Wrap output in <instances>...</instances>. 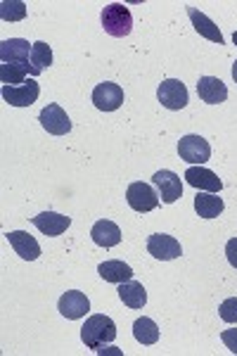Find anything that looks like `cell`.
<instances>
[{
	"label": "cell",
	"mask_w": 237,
	"mask_h": 356,
	"mask_svg": "<svg viewBox=\"0 0 237 356\" xmlns=\"http://www.w3.org/2000/svg\"><path fill=\"white\" fill-rule=\"evenodd\" d=\"M81 340L92 352H100L105 344L117 340V325L114 321L105 314H95L85 321V325L81 328Z\"/></svg>",
	"instance_id": "6da1fadb"
},
{
	"label": "cell",
	"mask_w": 237,
	"mask_h": 356,
	"mask_svg": "<svg viewBox=\"0 0 237 356\" xmlns=\"http://www.w3.org/2000/svg\"><path fill=\"white\" fill-rule=\"evenodd\" d=\"M102 26H105V31L109 33V36H114V38L129 36L131 29H133L131 10L126 8V5H121V3L107 5V8L102 10Z\"/></svg>",
	"instance_id": "7a4b0ae2"
},
{
	"label": "cell",
	"mask_w": 237,
	"mask_h": 356,
	"mask_svg": "<svg viewBox=\"0 0 237 356\" xmlns=\"http://www.w3.org/2000/svg\"><path fill=\"white\" fill-rule=\"evenodd\" d=\"M178 154H181V159H185L188 164L202 166L211 159V145L202 136H195V134L183 136L181 143H178Z\"/></svg>",
	"instance_id": "3957f363"
},
{
	"label": "cell",
	"mask_w": 237,
	"mask_h": 356,
	"mask_svg": "<svg viewBox=\"0 0 237 356\" xmlns=\"http://www.w3.org/2000/svg\"><path fill=\"white\" fill-rule=\"evenodd\" d=\"M126 200H129L131 209L140 211V214H147V211L159 207V195L154 193L152 186H147V183H142V181L131 183L129 191H126Z\"/></svg>",
	"instance_id": "277c9868"
},
{
	"label": "cell",
	"mask_w": 237,
	"mask_h": 356,
	"mask_svg": "<svg viewBox=\"0 0 237 356\" xmlns=\"http://www.w3.org/2000/svg\"><path fill=\"white\" fill-rule=\"evenodd\" d=\"M92 105L100 112H114L124 105V88L119 83L105 81L97 83L95 90H92Z\"/></svg>",
	"instance_id": "5b68a950"
},
{
	"label": "cell",
	"mask_w": 237,
	"mask_h": 356,
	"mask_svg": "<svg viewBox=\"0 0 237 356\" xmlns=\"http://www.w3.org/2000/svg\"><path fill=\"white\" fill-rule=\"evenodd\" d=\"M38 122L48 134H53V136H67L69 131H72V119H69V114L62 110L60 105H55V102H50L48 107L40 110Z\"/></svg>",
	"instance_id": "8992f818"
},
{
	"label": "cell",
	"mask_w": 237,
	"mask_h": 356,
	"mask_svg": "<svg viewBox=\"0 0 237 356\" xmlns=\"http://www.w3.org/2000/svg\"><path fill=\"white\" fill-rule=\"evenodd\" d=\"M40 95V86L28 79L22 86H3V100L13 107H31Z\"/></svg>",
	"instance_id": "52a82bcc"
},
{
	"label": "cell",
	"mask_w": 237,
	"mask_h": 356,
	"mask_svg": "<svg viewBox=\"0 0 237 356\" xmlns=\"http://www.w3.org/2000/svg\"><path fill=\"white\" fill-rule=\"evenodd\" d=\"M157 97L166 110L176 112V110H183V107L188 105V88H185V83L178 81V79H166V81L159 83Z\"/></svg>",
	"instance_id": "ba28073f"
},
{
	"label": "cell",
	"mask_w": 237,
	"mask_h": 356,
	"mask_svg": "<svg viewBox=\"0 0 237 356\" xmlns=\"http://www.w3.org/2000/svg\"><path fill=\"white\" fill-rule=\"evenodd\" d=\"M147 252L154 257V259L171 261V259H178V257L183 254V247L176 238H171V235L154 233L147 238Z\"/></svg>",
	"instance_id": "9c48e42d"
},
{
	"label": "cell",
	"mask_w": 237,
	"mask_h": 356,
	"mask_svg": "<svg viewBox=\"0 0 237 356\" xmlns=\"http://www.w3.org/2000/svg\"><path fill=\"white\" fill-rule=\"evenodd\" d=\"M152 183L157 186V191L161 195V202L173 204L178 197L183 195V181L178 174H173L169 169H161L152 176Z\"/></svg>",
	"instance_id": "30bf717a"
},
{
	"label": "cell",
	"mask_w": 237,
	"mask_h": 356,
	"mask_svg": "<svg viewBox=\"0 0 237 356\" xmlns=\"http://www.w3.org/2000/svg\"><path fill=\"white\" fill-rule=\"evenodd\" d=\"M57 309H60V314L65 316V318L76 321V318H83V316L90 312V302H88V297H85L83 292L69 290V292H65V295L60 297Z\"/></svg>",
	"instance_id": "8fae6325"
},
{
	"label": "cell",
	"mask_w": 237,
	"mask_h": 356,
	"mask_svg": "<svg viewBox=\"0 0 237 356\" xmlns=\"http://www.w3.org/2000/svg\"><path fill=\"white\" fill-rule=\"evenodd\" d=\"M185 181L190 183L197 191H209V193H221L223 191V181L218 178L213 171L204 169V166H190L185 171Z\"/></svg>",
	"instance_id": "7c38bea8"
},
{
	"label": "cell",
	"mask_w": 237,
	"mask_h": 356,
	"mask_svg": "<svg viewBox=\"0 0 237 356\" xmlns=\"http://www.w3.org/2000/svg\"><path fill=\"white\" fill-rule=\"evenodd\" d=\"M31 221H33V226H36L43 235H48V238H57V235H62L69 226H72V219L57 214V211H43V214L33 216Z\"/></svg>",
	"instance_id": "4fadbf2b"
},
{
	"label": "cell",
	"mask_w": 237,
	"mask_h": 356,
	"mask_svg": "<svg viewBox=\"0 0 237 356\" xmlns=\"http://www.w3.org/2000/svg\"><path fill=\"white\" fill-rule=\"evenodd\" d=\"M197 95L206 105H221V102H225V97H228V88H225L221 79L202 76L197 81Z\"/></svg>",
	"instance_id": "5bb4252c"
},
{
	"label": "cell",
	"mask_w": 237,
	"mask_h": 356,
	"mask_svg": "<svg viewBox=\"0 0 237 356\" xmlns=\"http://www.w3.org/2000/svg\"><path fill=\"white\" fill-rule=\"evenodd\" d=\"M5 238H8V243L13 245V250L22 257V259L36 261L38 257H40V245L36 243V238H31L28 233H24V231H10L8 235H5Z\"/></svg>",
	"instance_id": "9a60e30c"
},
{
	"label": "cell",
	"mask_w": 237,
	"mask_h": 356,
	"mask_svg": "<svg viewBox=\"0 0 237 356\" xmlns=\"http://www.w3.org/2000/svg\"><path fill=\"white\" fill-rule=\"evenodd\" d=\"M28 41L24 38H8L0 43V60L3 65H28Z\"/></svg>",
	"instance_id": "2e32d148"
},
{
	"label": "cell",
	"mask_w": 237,
	"mask_h": 356,
	"mask_svg": "<svg viewBox=\"0 0 237 356\" xmlns=\"http://www.w3.org/2000/svg\"><path fill=\"white\" fill-rule=\"evenodd\" d=\"M90 238L97 247L109 250V247H117L121 243V228L114 221L102 219L90 228Z\"/></svg>",
	"instance_id": "e0dca14e"
},
{
	"label": "cell",
	"mask_w": 237,
	"mask_h": 356,
	"mask_svg": "<svg viewBox=\"0 0 237 356\" xmlns=\"http://www.w3.org/2000/svg\"><path fill=\"white\" fill-rule=\"evenodd\" d=\"M188 15H190V19H193L195 31H197L199 36H204L206 41H211V43L223 45V33L218 31V26L213 24L209 17H206L204 13H199L197 8H193V5H188Z\"/></svg>",
	"instance_id": "ac0fdd59"
},
{
	"label": "cell",
	"mask_w": 237,
	"mask_h": 356,
	"mask_svg": "<svg viewBox=\"0 0 237 356\" xmlns=\"http://www.w3.org/2000/svg\"><path fill=\"white\" fill-rule=\"evenodd\" d=\"M97 273L107 280V283H126V280L133 278V268L129 266L126 261H119V259H109V261H102L97 266Z\"/></svg>",
	"instance_id": "d6986e66"
},
{
	"label": "cell",
	"mask_w": 237,
	"mask_h": 356,
	"mask_svg": "<svg viewBox=\"0 0 237 356\" xmlns=\"http://www.w3.org/2000/svg\"><path fill=\"white\" fill-rule=\"evenodd\" d=\"M223 200L213 193H197V197H195V211L202 219H216V216L223 214Z\"/></svg>",
	"instance_id": "ffe728a7"
},
{
	"label": "cell",
	"mask_w": 237,
	"mask_h": 356,
	"mask_svg": "<svg viewBox=\"0 0 237 356\" xmlns=\"http://www.w3.org/2000/svg\"><path fill=\"white\" fill-rule=\"evenodd\" d=\"M119 300L131 309H142L147 302V292H145V288H142V283L126 280V283L119 285Z\"/></svg>",
	"instance_id": "44dd1931"
},
{
	"label": "cell",
	"mask_w": 237,
	"mask_h": 356,
	"mask_svg": "<svg viewBox=\"0 0 237 356\" xmlns=\"http://www.w3.org/2000/svg\"><path fill=\"white\" fill-rule=\"evenodd\" d=\"M38 76L40 69L33 65H0V81L5 86H15V83H24L26 76Z\"/></svg>",
	"instance_id": "7402d4cb"
},
{
	"label": "cell",
	"mask_w": 237,
	"mask_h": 356,
	"mask_svg": "<svg viewBox=\"0 0 237 356\" xmlns=\"http://www.w3.org/2000/svg\"><path fill=\"white\" fill-rule=\"evenodd\" d=\"M133 335H136V340L140 344H154L159 342V325L152 318L142 316V318H138L133 323Z\"/></svg>",
	"instance_id": "603a6c76"
},
{
	"label": "cell",
	"mask_w": 237,
	"mask_h": 356,
	"mask_svg": "<svg viewBox=\"0 0 237 356\" xmlns=\"http://www.w3.org/2000/svg\"><path fill=\"white\" fill-rule=\"evenodd\" d=\"M0 17L3 22H19L26 17V3L22 0H3L0 3Z\"/></svg>",
	"instance_id": "cb8c5ba5"
},
{
	"label": "cell",
	"mask_w": 237,
	"mask_h": 356,
	"mask_svg": "<svg viewBox=\"0 0 237 356\" xmlns=\"http://www.w3.org/2000/svg\"><path fill=\"white\" fill-rule=\"evenodd\" d=\"M31 65L36 69H40V72H43L45 67L53 65V50H50L48 43L38 41V43L31 45Z\"/></svg>",
	"instance_id": "d4e9b609"
},
{
	"label": "cell",
	"mask_w": 237,
	"mask_h": 356,
	"mask_svg": "<svg viewBox=\"0 0 237 356\" xmlns=\"http://www.w3.org/2000/svg\"><path fill=\"white\" fill-rule=\"evenodd\" d=\"M218 316H221L225 323H237V297L225 300L221 307H218Z\"/></svg>",
	"instance_id": "484cf974"
},
{
	"label": "cell",
	"mask_w": 237,
	"mask_h": 356,
	"mask_svg": "<svg viewBox=\"0 0 237 356\" xmlns=\"http://www.w3.org/2000/svg\"><path fill=\"white\" fill-rule=\"evenodd\" d=\"M221 340L225 347L230 349L233 354H237V328H230V330H223L221 332Z\"/></svg>",
	"instance_id": "4316f807"
},
{
	"label": "cell",
	"mask_w": 237,
	"mask_h": 356,
	"mask_svg": "<svg viewBox=\"0 0 237 356\" xmlns=\"http://www.w3.org/2000/svg\"><path fill=\"white\" fill-rule=\"evenodd\" d=\"M225 257H228L230 266L237 268V238L228 240V245H225Z\"/></svg>",
	"instance_id": "83f0119b"
},
{
	"label": "cell",
	"mask_w": 237,
	"mask_h": 356,
	"mask_svg": "<svg viewBox=\"0 0 237 356\" xmlns=\"http://www.w3.org/2000/svg\"><path fill=\"white\" fill-rule=\"evenodd\" d=\"M233 79H235V83H237V60L233 62Z\"/></svg>",
	"instance_id": "f1b7e54d"
},
{
	"label": "cell",
	"mask_w": 237,
	"mask_h": 356,
	"mask_svg": "<svg viewBox=\"0 0 237 356\" xmlns=\"http://www.w3.org/2000/svg\"><path fill=\"white\" fill-rule=\"evenodd\" d=\"M233 41H235V45H237V31L233 33Z\"/></svg>",
	"instance_id": "f546056e"
}]
</instances>
